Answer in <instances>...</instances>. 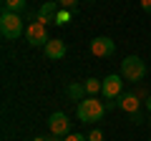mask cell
I'll return each mask as SVG.
<instances>
[{
    "label": "cell",
    "mask_w": 151,
    "mask_h": 141,
    "mask_svg": "<svg viewBox=\"0 0 151 141\" xmlns=\"http://www.w3.org/2000/svg\"><path fill=\"white\" fill-rule=\"evenodd\" d=\"M76 114H78V121H83V124H96V121L103 119V114H106V106H103L101 101H96V96H91V98H83V101H78V109H76Z\"/></svg>",
    "instance_id": "obj_1"
},
{
    "label": "cell",
    "mask_w": 151,
    "mask_h": 141,
    "mask_svg": "<svg viewBox=\"0 0 151 141\" xmlns=\"http://www.w3.org/2000/svg\"><path fill=\"white\" fill-rule=\"evenodd\" d=\"M23 33V20L18 13H5L3 10V15H0V35L5 40H15L20 38Z\"/></svg>",
    "instance_id": "obj_2"
},
{
    "label": "cell",
    "mask_w": 151,
    "mask_h": 141,
    "mask_svg": "<svg viewBox=\"0 0 151 141\" xmlns=\"http://www.w3.org/2000/svg\"><path fill=\"white\" fill-rule=\"evenodd\" d=\"M146 76V65L144 60L139 58V55H129V58L121 60V78H126V81H141V78Z\"/></svg>",
    "instance_id": "obj_3"
},
{
    "label": "cell",
    "mask_w": 151,
    "mask_h": 141,
    "mask_svg": "<svg viewBox=\"0 0 151 141\" xmlns=\"http://www.w3.org/2000/svg\"><path fill=\"white\" fill-rule=\"evenodd\" d=\"M25 38H28V43H30V45H43V48H45V43L50 40L45 25H43V23H38V20H33L30 25L25 28Z\"/></svg>",
    "instance_id": "obj_4"
},
{
    "label": "cell",
    "mask_w": 151,
    "mask_h": 141,
    "mask_svg": "<svg viewBox=\"0 0 151 141\" xmlns=\"http://www.w3.org/2000/svg\"><path fill=\"white\" fill-rule=\"evenodd\" d=\"M91 53L98 55V58H111V55H116V43L111 38H106V35L93 38L91 40Z\"/></svg>",
    "instance_id": "obj_5"
},
{
    "label": "cell",
    "mask_w": 151,
    "mask_h": 141,
    "mask_svg": "<svg viewBox=\"0 0 151 141\" xmlns=\"http://www.w3.org/2000/svg\"><path fill=\"white\" fill-rule=\"evenodd\" d=\"M48 126H50V134L53 136H68V131H70V121H68V116H65L63 111L50 114Z\"/></svg>",
    "instance_id": "obj_6"
},
{
    "label": "cell",
    "mask_w": 151,
    "mask_h": 141,
    "mask_svg": "<svg viewBox=\"0 0 151 141\" xmlns=\"http://www.w3.org/2000/svg\"><path fill=\"white\" fill-rule=\"evenodd\" d=\"M121 86H124V78H121V76H116V73H113V76H106V78H103L101 93L108 98V101H111V98H119L121 96Z\"/></svg>",
    "instance_id": "obj_7"
},
{
    "label": "cell",
    "mask_w": 151,
    "mask_h": 141,
    "mask_svg": "<svg viewBox=\"0 0 151 141\" xmlns=\"http://www.w3.org/2000/svg\"><path fill=\"white\" fill-rule=\"evenodd\" d=\"M58 3H43L40 10H38V23H43V25H50V23L58 20Z\"/></svg>",
    "instance_id": "obj_8"
},
{
    "label": "cell",
    "mask_w": 151,
    "mask_h": 141,
    "mask_svg": "<svg viewBox=\"0 0 151 141\" xmlns=\"http://www.w3.org/2000/svg\"><path fill=\"white\" fill-rule=\"evenodd\" d=\"M43 53H45V58H50V60H60L65 55V43L58 40V38H50L48 43H45Z\"/></svg>",
    "instance_id": "obj_9"
},
{
    "label": "cell",
    "mask_w": 151,
    "mask_h": 141,
    "mask_svg": "<svg viewBox=\"0 0 151 141\" xmlns=\"http://www.w3.org/2000/svg\"><path fill=\"white\" fill-rule=\"evenodd\" d=\"M119 109H124L126 114H139V98L136 93H121L119 96Z\"/></svg>",
    "instance_id": "obj_10"
},
{
    "label": "cell",
    "mask_w": 151,
    "mask_h": 141,
    "mask_svg": "<svg viewBox=\"0 0 151 141\" xmlns=\"http://www.w3.org/2000/svg\"><path fill=\"white\" fill-rule=\"evenodd\" d=\"M65 93H68V98H73V101H83L86 86H83V83H70V86L65 88Z\"/></svg>",
    "instance_id": "obj_11"
},
{
    "label": "cell",
    "mask_w": 151,
    "mask_h": 141,
    "mask_svg": "<svg viewBox=\"0 0 151 141\" xmlns=\"http://www.w3.org/2000/svg\"><path fill=\"white\" fill-rule=\"evenodd\" d=\"M25 8V0H3V10L5 13H20Z\"/></svg>",
    "instance_id": "obj_12"
},
{
    "label": "cell",
    "mask_w": 151,
    "mask_h": 141,
    "mask_svg": "<svg viewBox=\"0 0 151 141\" xmlns=\"http://www.w3.org/2000/svg\"><path fill=\"white\" fill-rule=\"evenodd\" d=\"M83 86H86V93H91V96H98V93H101V88H103V81H96V78H88V81L83 83Z\"/></svg>",
    "instance_id": "obj_13"
},
{
    "label": "cell",
    "mask_w": 151,
    "mask_h": 141,
    "mask_svg": "<svg viewBox=\"0 0 151 141\" xmlns=\"http://www.w3.org/2000/svg\"><path fill=\"white\" fill-rule=\"evenodd\" d=\"M68 20H70V10H60V13H58V20H55V25H65Z\"/></svg>",
    "instance_id": "obj_14"
},
{
    "label": "cell",
    "mask_w": 151,
    "mask_h": 141,
    "mask_svg": "<svg viewBox=\"0 0 151 141\" xmlns=\"http://www.w3.org/2000/svg\"><path fill=\"white\" fill-rule=\"evenodd\" d=\"M58 5H63L65 10H76L78 8V0H58Z\"/></svg>",
    "instance_id": "obj_15"
},
{
    "label": "cell",
    "mask_w": 151,
    "mask_h": 141,
    "mask_svg": "<svg viewBox=\"0 0 151 141\" xmlns=\"http://www.w3.org/2000/svg\"><path fill=\"white\" fill-rule=\"evenodd\" d=\"M88 141H103V131L101 129H93L91 134H88Z\"/></svg>",
    "instance_id": "obj_16"
},
{
    "label": "cell",
    "mask_w": 151,
    "mask_h": 141,
    "mask_svg": "<svg viewBox=\"0 0 151 141\" xmlns=\"http://www.w3.org/2000/svg\"><path fill=\"white\" fill-rule=\"evenodd\" d=\"M65 141H88V136H83V134H68Z\"/></svg>",
    "instance_id": "obj_17"
},
{
    "label": "cell",
    "mask_w": 151,
    "mask_h": 141,
    "mask_svg": "<svg viewBox=\"0 0 151 141\" xmlns=\"http://www.w3.org/2000/svg\"><path fill=\"white\" fill-rule=\"evenodd\" d=\"M35 141H58V136H53V134H50V136H38Z\"/></svg>",
    "instance_id": "obj_18"
},
{
    "label": "cell",
    "mask_w": 151,
    "mask_h": 141,
    "mask_svg": "<svg viewBox=\"0 0 151 141\" xmlns=\"http://www.w3.org/2000/svg\"><path fill=\"white\" fill-rule=\"evenodd\" d=\"M141 8H144L146 13H151V0H141Z\"/></svg>",
    "instance_id": "obj_19"
},
{
    "label": "cell",
    "mask_w": 151,
    "mask_h": 141,
    "mask_svg": "<svg viewBox=\"0 0 151 141\" xmlns=\"http://www.w3.org/2000/svg\"><path fill=\"white\" fill-rule=\"evenodd\" d=\"M131 121L134 124H141V114H131Z\"/></svg>",
    "instance_id": "obj_20"
},
{
    "label": "cell",
    "mask_w": 151,
    "mask_h": 141,
    "mask_svg": "<svg viewBox=\"0 0 151 141\" xmlns=\"http://www.w3.org/2000/svg\"><path fill=\"white\" fill-rule=\"evenodd\" d=\"M146 109H149V114H151V96L146 98Z\"/></svg>",
    "instance_id": "obj_21"
},
{
    "label": "cell",
    "mask_w": 151,
    "mask_h": 141,
    "mask_svg": "<svg viewBox=\"0 0 151 141\" xmlns=\"http://www.w3.org/2000/svg\"><path fill=\"white\" fill-rule=\"evenodd\" d=\"M91 3H96V0H91Z\"/></svg>",
    "instance_id": "obj_22"
},
{
    "label": "cell",
    "mask_w": 151,
    "mask_h": 141,
    "mask_svg": "<svg viewBox=\"0 0 151 141\" xmlns=\"http://www.w3.org/2000/svg\"><path fill=\"white\" fill-rule=\"evenodd\" d=\"M149 124H151V121H149Z\"/></svg>",
    "instance_id": "obj_23"
}]
</instances>
